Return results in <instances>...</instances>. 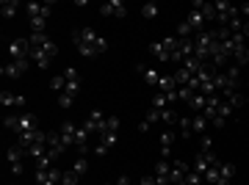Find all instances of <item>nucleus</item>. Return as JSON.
<instances>
[{
    "label": "nucleus",
    "mask_w": 249,
    "mask_h": 185,
    "mask_svg": "<svg viewBox=\"0 0 249 185\" xmlns=\"http://www.w3.org/2000/svg\"><path fill=\"white\" fill-rule=\"evenodd\" d=\"M72 44H75V50H78L83 58H94V55L108 50V42L103 36L94 34L91 28H78V31L72 34Z\"/></svg>",
    "instance_id": "nucleus-1"
},
{
    "label": "nucleus",
    "mask_w": 249,
    "mask_h": 185,
    "mask_svg": "<svg viewBox=\"0 0 249 185\" xmlns=\"http://www.w3.org/2000/svg\"><path fill=\"white\" fill-rule=\"evenodd\" d=\"M3 127L11 130L14 135H25V133L39 130V119L34 114H14V116H6L3 119Z\"/></svg>",
    "instance_id": "nucleus-2"
},
{
    "label": "nucleus",
    "mask_w": 249,
    "mask_h": 185,
    "mask_svg": "<svg viewBox=\"0 0 249 185\" xmlns=\"http://www.w3.org/2000/svg\"><path fill=\"white\" fill-rule=\"evenodd\" d=\"M232 177H235V166L232 163H224V160H216L213 166L208 168L205 183L208 185H230Z\"/></svg>",
    "instance_id": "nucleus-3"
},
{
    "label": "nucleus",
    "mask_w": 249,
    "mask_h": 185,
    "mask_svg": "<svg viewBox=\"0 0 249 185\" xmlns=\"http://www.w3.org/2000/svg\"><path fill=\"white\" fill-rule=\"evenodd\" d=\"M64 168L50 166V168H34V185H61Z\"/></svg>",
    "instance_id": "nucleus-4"
},
{
    "label": "nucleus",
    "mask_w": 249,
    "mask_h": 185,
    "mask_svg": "<svg viewBox=\"0 0 249 185\" xmlns=\"http://www.w3.org/2000/svg\"><path fill=\"white\" fill-rule=\"evenodd\" d=\"M25 11H28V19L31 22H47L50 14H53V6L50 3H28Z\"/></svg>",
    "instance_id": "nucleus-5"
},
{
    "label": "nucleus",
    "mask_w": 249,
    "mask_h": 185,
    "mask_svg": "<svg viewBox=\"0 0 249 185\" xmlns=\"http://www.w3.org/2000/svg\"><path fill=\"white\" fill-rule=\"evenodd\" d=\"M61 75H64V80H67V86H64L61 94H70V97L75 100L78 97V91H80V72L75 69V67H67Z\"/></svg>",
    "instance_id": "nucleus-6"
},
{
    "label": "nucleus",
    "mask_w": 249,
    "mask_h": 185,
    "mask_svg": "<svg viewBox=\"0 0 249 185\" xmlns=\"http://www.w3.org/2000/svg\"><path fill=\"white\" fill-rule=\"evenodd\" d=\"M100 14L103 17H127V3L124 0H108V3H103L100 6Z\"/></svg>",
    "instance_id": "nucleus-7"
},
{
    "label": "nucleus",
    "mask_w": 249,
    "mask_h": 185,
    "mask_svg": "<svg viewBox=\"0 0 249 185\" xmlns=\"http://www.w3.org/2000/svg\"><path fill=\"white\" fill-rule=\"evenodd\" d=\"M216 160H219V158H216L213 150H211V152H199V155L194 158V163H191V168H194V171H199V174L205 177V174H208V168L213 166Z\"/></svg>",
    "instance_id": "nucleus-8"
},
{
    "label": "nucleus",
    "mask_w": 249,
    "mask_h": 185,
    "mask_svg": "<svg viewBox=\"0 0 249 185\" xmlns=\"http://www.w3.org/2000/svg\"><path fill=\"white\" fill-rule=\"evenodd\" d=\"M188 171H191V163H183V160H172L169 185H183V180H186Z\"/></svg>",
    "instance_id": "nucleus-9"
},
{
    "label": "nucleus",
    "mask_w": 249,
    "mask_h": 185,
    "mask_svg": "<svg viewBox=\"0 0 249 185\" xmlns=\"http://www.w3.org/2000/svg\"><path fill=\"white\" fill-rule=\"evenodd\" d=\"M169 174H172V160H158V163H155V171H152L155 183L169 185Z\"/></svg>",
    "instance_id": "nucleus-10"
},
{
    "label": "nucleus",
    "mask_w": 249,
    "mask_h": 185,
    "mask_svg": "<svg viewBox=\"0 0 249 185\" xmlns=\"http://www.w3.org/2000/svg\"><path fill=\"white\" fill-rule=\"evenodd\" d=\"M136 72H139V75L144 78V83H147V86H155V88L160 86V78H163V75H160L158 69H152V67H144V64H139V67H136Z\"/></svg>",
    "instance_id": "nucleus-11"
},
{
    "label": "nucleus",
    "mask_w": 249,
    "mask_h": 185,
    "mask_svg": "<svg viewBox=\"0 0 249 185\" xmlns=\"http://www.w3.org/2000/svg\"><path fill=\"white\" fill-rule=\"evenodd\" d=\"M28 67H31V61H9L3 64V75L6 78H19V75H25Z\"/></svg>",
    "instance_id": "nucleus-12"
},
{
    "label": "nucleus",
    "mask_w": 249,
    "mask_h": 185,
    "mask_svg": "<svg viewBox=\"0 0 249 185\" xmlns=\"http://www.w3.org/2000/svg\"><path fill=\"white\" fill-rule=\"evenodd\" d=\"M0 105L3 108H25V97L22 94H11V91H3L0 94Z\"/></svg>",
    "instance_id": "nucleus-13"
},
{
    "label": "nucleus",
    "mask_w": 249,
    "mask_h": 185,
    "mask_svg": "<svg viewBox=\"0 0 249 185\" xmlns=\"http://www.w3.org/2000/svg\"><path fill=\"white\" fill-rule=\"evenodd\" d=\"M191 9L199 11L205 17V22H216V6L213 3H199V0H196V3H191Z\"/></svg>",
    "instance_id": "nucleus-14"
},
{
    "label": "nucleus",
    "mask_w": 249,
    "mask_h": 185,
    "mask_svg": "<svg viewBox=\"0 0 249 185\" xmlns=\"http://www.w3.org/2000/svg\"><path fill=\"white\" fill-rule=\"evenodd\" d=\"M155 124H160V111H158V108H150V111H147V116H144V122H142V127H139V130H142V133H150L152 127H155Z\"/></svg>",
    "instance_id": "nucleus-15"
},
{
    "label": "nucleus",
    "mask_w": 249,
    "mask_h": 185,
    "mask_svg": "<svg viewBox=\"0 0 249 185\" xmlns=\"http://www.w3.org/2000/svg\"><path fill=\"white\" fill-rule=\"evenodd\" d=\"M186 22H188L191 28H194V36H196V34H202V31H205V17H202V14H199L196 9H191V11H188Z\"/></svg>",
    "instance_id": "nucleus-16"
},
{
    "label": "nucleus",
    "mask_w": 249,
    "mask_h": 185,
    "mask_svg": "<svg viewBox=\"0 0 249 185\" xmlns=\"http://www.w3.org/2000/svg\"><path fill=\"white\" fill-rule=\"evenodd\" d=\"M160 122L163 124H169V127H178V122H180V111L178 108H163V111H160Z\"/></svg>",
    "instance_id": "nucleus-17"
},
{
    "label": "nucleus",
    "mask_w": 249,
    "mask_h": 185,
    "mask_svg": "<svg viewBox=\"0 0 249 185\" xmlns=\"http://www.w3.org/2000/svg\"><path fill=\"white\" fill-rule=\"evenodd\" d=\"M208 119H205V114H194L191 116V133L194 135H205V130H208Z\"/></svg>",
    "instance_id": "nucleus-18"
},
{
    "label": "nucleus",
    "mask_w": 249,
    "mask_h": 185,
    "mask_svg": "<svg viewBox=\"0 0 249 185\" xmlns=\"http://www.w3.org/2000/svg\"><path fill=\"white\" fill-rule=\"evenodd\" d=\"M150 53L155 55V58H160V61H172L169 47H166L163 42H152V44H150Z\"/></svg>",
    "instance_id": "nucleus-19"
},
{
    "label": "nucleus",
    "mask_w": 249,
    "mask_h": 185,
    "mask_svg": "<svg viewBox=\"0 0 249 185\" xmlns=\"http://www.w3.org/2000/svg\"><path fill=\"white\" fill-rule=\"evenodd\" d=\"M17 11H19L17 0H3V3H0V14H3V17H14Z\"/></svg>",
    "instance_id": "nucleus-20"
},
{
    "label": "nucleus",
    "mask_w": 249,
    "mask_h": 185,
    "mask_svg": "<svg viewBox=\"0 0 249 185\" xmlns=\"http://www.w3.org/2000/svg\"><path fill=\"white\" fill-rule=\"evenodd\" d=\"M139 11H142V17H144V19H155V17L160 14V6H158V3H144Z\"/></svg>",
    "instance_id": "nucleus-21"
},
{
    "label": "nucleus",
    "mask_w": 249,
    "mask_h": 185,
    "mask_svg": "<svg viewBox=\"0 0 249 185\" xmlns=\"http://www.w3.org/2000/svg\"><path fill=\"white\" fill-rule=\"evenodd\" d=\"M72 171H75L80 180H83V177H86V171H89V160H86V158H78L75 163H72Z\"/></svg>",
    "instance_id": "nucleus-22"
},
{
    "label": "nucleus",
    "mask_w": 249,
    "mask_h": 185,
    "mask_svg": "<svg viewBox=\"0 0 249 185\" xmlns=\"http://www.w3.org/2000/svg\"><path fill=\"white\" fill-rule=\"evenodd\" d=\"M61 185H80V177L72 171V168H64L61 174Z\"/></svg>",
    "instance_id": "nucleus-23"
},
{
    "label": "nucleus",
    "mask_w": 249,
    "mask_h": 185,
    "mask_svg": "<svg viewBox=\"0 0 249 185\" xmlns=\"http://www.w3.org/2000/svg\"><path fill=\"white\" fill-rule=\"evenodd\" d=\"M64 86H67V80H64V75H55V78L50 80V88H53L55 94H61V91H64Z\"/></svg>",
    "instance_id": "nucleus-24"
},
{
    "label": "nucleus",
    "mask_w": 249,
    "mask_h": 185,
    "mask_svg": "<svg viewBox=\"0 0 249 185\" xmlns=\"http://www.w3.org/2000/svg\"><path fill=\"white\" fill-rule=\"evenodd\" d=\"M119 130V119L116 116H106V127H103V133H116Z\"/></svg>",
    "instance_id": "nucleus-25"
},
{
    "label": "nucleus",
    "mask_w": 249,
    "mask_h": 185,
    "mask_svg": "<svg viewBox=\"0 0 249 185\" xmlns=\"http://www.w3.org/2000/svg\"><path fill=\"white\" fill-rule=\"evenodd\" d=\"M72 102H75V100H72L70 94H58V105H61L64 111H70V108H72Z\"/></svg>",
    "instance_id": "nucleus-26"
},
{
    "label": "nucleus",
    "mask_w": 249,
    "mask_h": 185,
    "mask_svg": "<svg viewBox=\"0 0 249 185\" xmlns=\"http://www.w3.org/2000/svg\"><path fill=\"white\" fill-rule=\"evenodd\" d=\"M139 185H158V183H155V177H142V180H139Z\"/></svg>",
    "instance_id": "nucleus-27"
},
{
    "label": "nucleus",
    "mask_w": 249,
    "mask_h": 185,
    "mask_svg": "<svg viewBox=\"0 0 249 185\" xmlns=\"http://www.w3.org/2000/svg\"><path fill=\"white\" fill-rule=\"evenodd\" d=\"M114 185H130V177H127V174H122V177H119V180H116Z\"/></svg>",
    "instance_id": "nucleus-28"
},
{
    "label": "nucleus",
    "mask_w": 249,
    "mask_h": 185,
    "mask_svg": "<svg viewBox=\"0 0 249 185\" xmlns=\"http://www.w3.org/2000/svg\"><path fill=\"white\" fill-rule=\"evenodd\" d=\"M247 105H249V91H247Z\"/></svg>",
    "instance_id": "nucleus-29"
},
{
    "label": "nucleus",
    "mask_w": 249,
    "mask_h": 185,
    "mask_svg": "<svg viewBox=\"0 0 249 185\" xmlns=\"http://www.w3.org/2000/svg\"><path fill=\"white\" fill-rule=\"evenodd\" d=\"M247 91H249V80H247Z\"/></svg>",
    "instance_id": "nucleus-30"
},
{
    "label": "nucleus",
    "mask_w": 249,
    "mask_h": 185,
    "mask_svg": "<svg viewBox=\"0 0 249 185\" xmlns=\"http://www.w3.org/2000/svg\"><path fill=\"white\" fill-rule=\"evenodd\" d=\"M106 185H114V183H106Z\"/></svg>",
    "instance_id": "nucleus-31"
}]
</instances>
